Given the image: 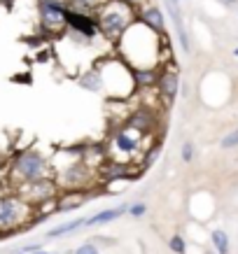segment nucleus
I'll list each match as a JSON object with an SVG mask.
<instances>
[{"mask_svg": "<svg viewBox=\"0 0 238 254\" xmlns=\"http://www.w3.org/2000/svg\"><path fill=\"white\" fill-rule=\"evenodd\" d=\"M168 247L173 254H187V240H184L182 236H173V238L168 240Z\"/></svg>", "mask_w": 238, "mask_h": 254, "instance_id": "nucleus-21", "label": "nucleus"}, {"mask_svg": "<svg viewBox=\"0 0 238 254\" xmlns=\"http://www.w3.org/2000/svg\"><path fill=\"white\" fill-rule=\"evenodd\" d=\"M93 177V168L91 163L82 161V159H77V161H70L66 166H59V173L54 175L56 185L63 187V189H82V187H89Z\"/></svg>", "mask_w": 238, "mask_h": 254, "instance_id": "nucleus-7", "label": "nucleus"}, {"mask_svg": "<svg viewBox=\"0 0 238 254\" xmlns=\"http://www.w3.org/2000/svg\"><path fill=\"white\" fill-rule=\"evenodd\" d=\"M220 147H222V149H236L238 147V128H231V133H227L222 138Z\"/></svg>", "mask_w": 238, "mask_h": 254, "instance_id": "nucleus-22", "label": "nucleus"}, {"mask_svg": "<svg viewBox=\"0 0 238 254\" xmlns=\"http://www.w3.org/2000/svg\"><path fill=\"white\" fill-rule=\"evenodd\" d=\"M115 45L119 59L131 70H159L163 63L170 61L168 35L154 33L138 19L129 23V28L119 35Z\"/></svg>", "mask_w": 238, "mask_h": 254, "instance_id": "nucleus-1", "label": "nucleus"}, {"mask_svg": "<svg viewBox=\"0 0 238 254\" xmlns=\"http://www.w3.org/2000/svg\"><path fill=\"white\" fill-rule=\"evenodd\" d=\"M136 19H138L140 23H145L147 28H152L154 33L168 35V33H166V19H163V12L159 7H154V5L143 7L140 12H136Z\"/></svg>", "mask_w": 238, "mask_h": 254, "instance_id": "nucleus-13", "label": "nucleus"}, {"mask_svg": "<svg viewBox=\"0 0 238 254\" xmlns=\"http://www.w3.org/2000/svg\"><path fill=\"white\" fill-rule=\"evenodd\" d=\"M73 254H100V250L96 243H82Z\"/></svg>", "mask_w": 238, "mask_h": 254, "instance_id": "nucleus-23", "label": "nucleus"}, {"mask_svg": "<svg viewBox=\"0 0 238 254\" xmlns=\"http://www.w3.org/2000/svg\"><path fill=\"white\" fill-rule=\"evenodd\" d=\"M45 177H54V166H49L47 156L35 147L21 149L9 163V182L16 187V191Z\"/></svg>", "mask_w": 238, "mask_h": 254, "instance_id": "nucleus-2", "label": "nucleus"}, {"mask_svg": "<svg viewBox=\"0 0 238 254\" xmlns=\"http://www.w3.org/2000/svg\"><path fill=\"white\" fill-rule=\"evenodd\" d=\"M84 229V219H73V222H63V224H56L54 229L47 231V238H61V236H70V233L79 231Z\"/></svg>", "mask_w": 238, "mask_h": 254, "instance_id": "nucleus-17", "label": "nucleus"}, {"mask_svg": "<svg viewBox=\"0 0 238 254\" xmlns=\"http://www.w3.org/2000/svg\"><path fill=\"white\" fill-rule=\"evenodd\" d=\"M210 240H213V247H215L217 254H229L231 243H229V236H227V231H222V229H215V231L210 233Z\"/></svg>", "mask_w": 238, "mask_h": 254, "instance_id": "nucleus-19", "label": "nucleus"}, {"mask_svg": "<svg viewBox=\"0 0 238 254\" xmlns=\"http://www.w3.org/2000/svg\"><path fill=\"white\" fill-rule=\"evenodd\" d=\"M66 28H68L73 35L82 40H93L98 38V23H96V16L84 14V12H75V9H66Z\"/></svg>", "mask_w": 238, "mask_h": 254, "instance_id": "nucleus-10", "label": "nucleus"}, {"mask_svg": "<svg viewBox=\"0 0 238 254\" xmlns=\"http://www.w3.org/2000/svg\"><path fill=\"white\" fill-rule=\"evenodd\" d=\"M145 138H147V135H143V133H138V131H133V128H129V126L124 124L122 128H117V131H115L112 142H110V147H108L110 161L124 163V166L138 161L140 154L145 152Z\"/></svg>", "mask_w": 238, "mask_h": 254, "instance_id": "nucleus-5", "label": "nucleus"}, {"mask_svg": "<svg viewBox=\"0 0 238 254\" xmlns=\"http://www.w3.org/2000/svg\"><path fill=\"white\" fill-rule=\"evenodd\" d=\"M66 2L63 0H40V26L47 33H59L66 28Z\"/></svg>", "mask_w": 238, "mask_h": 254, "instance_id": "nucleus-9", "label": "nucleus"}, {"mask_svg": "<svg viewBox=\"0 0 238 254\" xmlns=\"http://www.w3.org/2000/svg\"><path fill=\"white\" fill-rule=\"evenodd\" d=\"M126 126L133 128V131L143 133V135H150V133H154V128L159 126V119H157L152 108L140 105V108H136L131 115H126Z\"/></svg>", "mask_w": 238, "mask_h": 254, "instance_id": "nucleus-11", "label": "nucleus"}, {"mask_svg": "<svg viewBox=\"0 0 238 254\" xmlns=\"http://www.w3.org/2000/svg\"><path fill=\"white\" fill-rule=\"evenodd\" d=\"M224 2H229V5H234V2H236V0H224Z\"/></svg>", "mask_w": 238, "mask_h": 254, "instance_id": "nucleus-30", "label": "nucleus"}, {"mask_svg": "<svg viewBox=\"0 0 238 254\" xmlns=\"http://www.w3.org/2000/svg\"><path fill=\"white\" fill-rule=\"evenodd\" d=\"M180 156H182L184 163H192L194 161V145H192V142H184L182 149H180Z\"/></svg>", "mask_w": 238, "mask_h": 254, "instance_id": "nucleus-24", "label": "nucleus"}, {"mask_svg": "<svg viewBox=\"0 0 238 254\" xmlns=\"http://www.w3.org/2000/svg\"><path fill=\"white\" fill-rule=\"evenodd\" d=\"M231 54H234V56H236V59H238V47H236V49H234V52H231Z\"/></svg>", "mask_w": 238, "mask_h": 254, "instance_id": "nucleus-29", "label": "nucleus"}, {"mask_svg": "<svg viewBox=\"0 0 238 254\" xmlns=\"http://www.w3.org/2000/svg\"><path fill=\"white\" fill-rule=\"evenodd\" d=\"M40 250H45L42 243H31V245H23L16 250V254H33V252H40Z\"/></svg>", "mask_w": 238, "mask_h": 254, "instance_id": "nucleus-25", "label": "nucleus"}, {"mask_svg": "<svg viewBox=\"0 0 238 254\" xmlns=\"http://www.w3.org/2000/svg\"><path fill=\"white\" fill-rule=\"evenodd\" d=\"M166 12L170 14V21H173V26H175L177 42H180V47H182V52L184 54H189V52H192V42H189V33H187V28H184L182 12H180V7H177V2L166 0Z\"/></svg>", "mask_w": 238, "mask_h": 254, "instance_id": "nucleus-12", "label": "nucleus"}, {"mask_svg": "<svg viewBox=\"0 0 238 254\" xmlns=\"http://www.w3.org/2000/svg\"><path fill=\"white\" fill-rule=\"evenodd\" d=\"M77 84L82 86L84 91L100 93L103 91V79H100L98 68H91V70H86V72H82V75L77 77Z\"/></svg>", "mask_w": 238, "mask_h": 254, "instance_id": "nucleus-15", "label": "nucleus"}, {"mask_svg": "<svg viewBox=\"0 0 238 254\" xmlns=\"http://www.w3.org/2000/svg\"><path fill=\"white\" fill-rule=\"evenodd\" d=\"M136 21V7H131L122 0H105L100 9L96 12V23H98V35L115 45L129 23Z\"/></svg>", "mask_w": 238, "mask_h": 254, "instance_id": "nucleus-3", "label": "nucleus"}, {"mask_svg": "<svg viewBox=\"0 0 238 254\" xmlns=\"http://www.w3.org/2000/svg\"><path fill=\"white\" fill-rule=\"evenodd\" d=\"M157 96H159V103L161 108H170L175 103L177 93H180V70L173 61L163 63L159 72H157Z\"/></svg>", "mask_w": 238, "mask_h": 254, "instance_id": "nucleus-8", "label": "nucleus"}, {"mask_svg": "<svg viewBox=\"0 0 238 254\" xmlns=\"http://www.w3.org/2000/svg\"><path fill=\"white\" fill-rule=\"evenodd\" d=\"M105 0H66V7L75 9V12H84V14H96Z\"/></svg>", "mask_w": 238, "mask_h": 254, "instance_id": "nucleus-18", "label": "nucleus"}, {"mask_svg": "<svg viewBox=\"0 0 238 254\" xmlns=\"http://www.w3.org/2000/svg\"><path fill=\"white\" fill-rule=\"evenodd\" d=\"M173 2H182V0H173Z\"/></svg>", "mask_w": 238, "mask_h": 254, "instance_id": "nucleus-31", "label": "nucleus"}, {"mask_svg": "<svg viewBox=\"0 0 238 254\" xmlns=\"http://www.w3.org/2000/svg\"><path fill=\"white\" fill-rule=\"evenodd\" d=\"M54 203H56V205H54L56 212H70V210H79L82 205H84V193H79V191L66 193V196H61V198L54 200Z\"/></svg>", "mask_w": 238, "mask_h": 254, "instance_id": "nucleus-16", "label": "nucleus"}, {"mask_svg": "<svg viewBox=\"0 0 238 254\" xmlns=\"http://www.w3.org/2000/svg\"><path fill=\"white\" fill-rule=\"evenodd\" d=\"M126 215L133 217V219H140V217H145V215H147V203H143V200L129 203V208H126Z\"/></svg>", "mask_w": 238, "mask_h": 254, "instance_id": "nucleus-20", "label": "nucleus"}, {"mask_svg": "<svg viewBox=\"0 0 238 254\" xmlns=\"http://www.w3.org/2000/svg\"><path fill=\"white\" fill-rule=\"evenodd\" d=\"M91 243H96V245H117L115 238H91Z\"/></svg>", "mask_w": 238, "mask_h": 254, "instance_id": "nucleus-26", "label": "nucleus"}, {"mask_svg": "<svg viewBox=\"0 0 238 254\" xmlns=\"http://www.w3.org/2000/svg\"><path fill=\"white\" fill-rule=\"evenodd\" d=\"M35 208L19 196V193H5L0 196V233L21 231L33 219Z\"/></svg>", "mask_w": 238, "mask_h": 254, "instance_id": "nucleus-6", "label": "nucleus"}, {"mask_svg": "<svg viewBox=\"0 0 238 254\" xmlns=\"http://www.w3.org/2000/svg\"><path fill=\"white\" fill-rule=\"evenodd\" d=\"M122 2H126V5H131V7H136V5H140L143 0H122Z\"/></svg>", "mask_w": 238, "mask_h": 254, "instance_id": "nucleus-27", "label": "nucleus"}, {"mask_svg": "<svg viewBox=\"0 0 238 254\" xmlns=\"http://www.w3.org/2000/svg\"><path fill=\"white\" fill-rule=\"evenodd\" d=\"M33 254H56V252H45V250H40V252H33Z\"/></svg>", "mask_w": 238, "mask_h": 254, "instance_id": "nucleus-28", "label": "nucleus"}, {"mask_svg": "<svg viewBox=\"0 0 238 254\" xmlns=\"http://www.w3.org/2000/svg\"><path fill=\"white\" fill-rule=\"evenodd\" d=\"M126 208H129V205H112V208L98 210L96 215L86 217L84 226H89V229H98V226H105V224H112V222H117L119 217L126 215Z\"/></svg>", "mask_w": 238, "mask_h": 254, "instance_id": "nucleus-14", "label": "nucleus"}, {"mask_svg": "<svg viewBox=\"0 0 238 254\" xmlns=\"http://www.w3.org/2000/svg\"><path fill=\"white\" fill-rule=\"evenodd\" d=\"M100 79H103V91L108 93L112 100H129L136 91V82H133V70L126 63L115 56V59H105L103 65L98 68Z\"/></svg>", "mask_w": 238, "mask_h": 254, "instance_id": "nucleus-4", "label": "nucleus"}]
</instances>
